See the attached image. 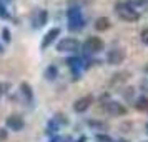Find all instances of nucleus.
I'll return each instance as SVG.
<instances>
[{
	"label": "nucleus",
	"mask_w": 148,
	"mask_h": 142,
	"mask_svg": "<svg viewBox=\"0 0 148 142\" xmlns=\"http://www.w3.org/2000/svg\"><path fill=\"white\" fill-rule=\"evenodd\" d=\"M20 90H22V94H23V97H25V100L32 102L34 94H32V87H30V84H28V82H22V84H20Z\"/></svg>",
	"instance_id": "nucleus-12"
},
{
	"label": "nucleus",
	"mask_w": 148,
	"mask_h": 142,
	"mask_svg": "<svg viewBox=\"0 0 148 142\" xmlns=\"http://www.w3.org/2000/svg\"><path fill=\"white\" fill-rule=\"evenodd\" d=\"M112 27V22L108 17H98L97 20H95V28L98 30V32H105L108 28Z\"/></svg>",
	"instance_id": "nucleus-10"
},
{
	"label": "nucleus",
	"mask_w": 148,
	"mask_h": 142,
	"mask_svg": "<svg viewBox=\"0 0 148 142\" xmlns=\"http://www.w3.org/2000/svg\"><path fill=\"white\" fill-rule=\"evenodd\" d=\"M147 134H148V124H147Z\"/></svg>",
	"instance_id": "nucleus-24"
},
{
	"label": "nucleus",
	"mask_w": 148,
	"mask_h": 142,
	"mask_svg": "<svg viewBox=\"0 0 148 142\" xmlns=\"http://www.w3.org/2000/svg\"><path fill=\"white\" fill-rule=\"evenodd\" d=\"M97 141L98 142H112V139H110L108 135H105V134H98L97 135Z\"/></svg>",
	"instance_id": "nucleus-17"
},
{
	"label": "nucleus",
	"mask_w": 148,
	"mask_h": 142,
	"mask_svg": "<svg viewBox=\"0 0 148 142\" xmlns=\"http://www.w3.org/2000/svg\"><path fill=\"white\" fill-rule=\"evenodd\" d=\"M0 17H3V19H8V14L5 12V7L2 5V2H0Z\"/></svg>",
	"instance_id": "nucleus-20"
},
{
	"label": "nucleus",
	"mask_w": 148,
	"mask_h": 142,
	"mask_svg": "<svg viewBox=\"0 0 148 142\" xmlns=\"http://www.w3.org/2000/svg\"><path fill=\"white\" fill-rule=\"evenodd\" d=\"M0 95H2V90H0Z\"/></svg>",
	"instance_id": "nucleus-25"
},
{
	"label": "nucleus",
	"mask_w": 148,
	"mask_h": 142,
	"mask_svg": "<svg viewBox=\"0 0 148 142\" xmlns=\"http://www.w3.org/2000/svg\"><path fill=\"white\" fill-rule=\"evenodd\" d=\"M103 109H105V112H108V114H112V115H125L127 114V109L123 107L121 104H118V102H107L103 105Z\"/></svg>",
	"instance_id": "nucleus-7"
},
{
	"label": "nucleus",
	"mask_w": 148,
	"mask_h": 142,
	"mask_svg": "<svg viewBox=\"0 0 148 142\" xmlns=\"http://www.w3.org/2000/svg\"><path fill=\"white\" fill-rule=\"evenodd\" d=\"M92 102H93V97H92V95H85V97H82L78 100H75L73 110L78 112V114H82V112H85V110L92 105Z\"/></svg>",
	"instance_id": "nucleus-6"
},
{
	"label": "nucleus",
	"mask_w": 148,
	"mask_h": 142,
	"mask_svg": "<svg viewBox=\"0 0 148 142\" xmlns=\"http://www.w3.org/2000/svg\"><path fill=\"white\" fill-rule=\"evenodd\" d=\"M135 107L138 109L140 112H148V97H140V99H136Z\"/></svg>",
	"instance_id": "nucleus-14"
},
{
	"label": "nucleus",
	"mask_w": 148,
	"mask_h": 142,
	"mask_svg": "<svg viewBox=\"0 0 148 142\" xmlns=\"http://www.w3.org/2000/svg\"><path fill=\"white\" fill-rule=\"evenodd\" d=\"M7 139V130L5 129H0V142H3Z\"/></svg>",
	"instance_id": "nucleus-21"
},
{
	"label": "nucleus",
	"mask_w": 148,
	"mask_h": 142,
	"mask_svg": "<svg viewBox=\"0 0 148 142\" xmlns=\"http://www.w3.org/2000/svg\"><path fill=\"white\" fill-rule=\"evenodd\" d=\"M145 70H147V74H148V65H147V69H145Z\"/></svg>",
	"instance_id": "nucleus-23"
},
{
	"label": "nucleus",
	"mask_w": 148,
	"mask_h": 142,
	"mask_svg": "<svg viewBox=\"0 0 148 142\" xmlns=\"http://www.w3.org/2000/svg\"><path fill=\"white\" fill-rule=\"evenodd\" d=\"M67 17H68V28L72 30V32H78L83 28V17H82V12L80 8H70L67 12Z\"/></svg>",
	"instance_id": "nucleus-2"
},
{
	"label": "nucleus",
	"mask_w": 148,
	"mask_h": 142,
	"mask_svg": "<svg viewBox=\"0 0 148 142\" xmlns=\"http://www.w3.org/2000/svg\"><path fill=\"white\" fill-rule=\"evenodd\" d=\"M141 42H143V44H147V45H148V28H145V30H141Z\"/></svg>",
	"instance_id": "nucleus-19"
},
{
	"label": "nucleus",
	"mask_w": 148,
	"mask_h": 142,
	"mask_svg": "<svg viewBox=\"0 0 148 142\" xmlns=\"http://www.w3.org/2000/svg\"><path fill=\"white\" fill-rule=\"evenodd\" d=\"M115 12H116V15L120 17L121 20H125V22H136L140 19V14H138L132 5L123 3V2H118V3L115 5Z\"/></svg>",
	"instance_id": "nucleus-1"
},
{
	"label": "nucleus",
	"mask_w": 148,
	"mask_h": 142,
	"mask_svg": "<svg viewBox=\"0 0 148 142\" xmlns=\"http://www.w3.org/2000/svg\"><path fill=\"white\" fill-rule=\"evenodd\" d=\"M80 48V42L73 39V37H67V39H62L57 44V50L58 52H77Z\"/></svg>",
	"instance_id": "nucleus-3"
},
{
	"label": "nucleus",
	"mask_w": 148,
	"mask_h": 142,
	"mask_svg": "<svg viewBox=\"0 0 148 142\" xmlns=\"http://www.w3.org/2000/svg\"><path fill=\"white\" fill-rule=\"evenodd\" d=\"M83 48L88 54H98V52L103 50V40L100 37H88L83 44Z\"/></svg>",
	"instance_id": "nucleus-4"
},
{
	"label": "nucleus",
	"mask_w": 148,
	"mask_h": 142,
	"mask_svg": "<svg viewBox=\"0 0 148 142\" xmlns=\"http://www.w3.org/2000/svg\"><path fill=\"white\" fill-rule=\"evenodd\" d=\"M130 74L128 72H120V74H115L113 79H112V85H120L121 82H127Z\"/></svg>",
	"instance_id": "nucleus-13"
},
{
	"label": "nucleus",
	"mask_w": 148,
	"mask_h": 142,
	"mask_svg": "<svg viewBox=\"0 0 148 142\" xmlns=\"http://www.w3.org/2000/svg\"><path fill=\"white\" fill-rule=\"evenodd\" d=\"M125 57H127V52H125V48H112L110 52L107 54V62L110 65H118L121 62L125 60Z\"/></svg>",
	"instance_id": "nucleus-5"
},
{
	"label": "nucleus",
	"mask_w": 148,
	"mask_h": 142,
	"mask_svg": "<svg viewBox=\"0 0 148 142\" xmlns=\"http://www.w3.org/2000/svg\"><path fill=\"white\" fill-rule=\"evenodd\" d=\"M47 24V10H38L34 15V27H43Z\"/></svg>",
	"instance_id": "nucleus-11"
},
{
	"label": "nucleus",
	"mask_w": 148,
	"mask_h": 142,
	"mask_svg": "<svg viewBox=\"0 0 148 142\" xmlns=\"http://www.w3.org/2000/svg\"><path fill=\"white\" fill-rule=\"evenodd\" d=\"M5 124H7L8 129H12V130H15V132H18V130H22L23 129V119H22L20 115H8L7 121H5Z\"/></svg>",
	"instance_id": "nucleus-8"
},
{
	"label": "nucleus",
	"mask_w": 148,
	"mask_h": 142,
	"mask_svg": "<svg viewBox=\"0 0 148 142\" xmlns=\"http://www.w3.org/2000/svg\"><path fill=\"white\" fill-rule=\"evenodd\" d=\"M3 39H5V42L10 40V34H8V30H7V28H3Z\"/></svg>",
	"instance_id": "nucleus-22"
},
{
	"label": "nucleus",
	"mask_w": 148,
	"mask_h": 142,
	"mask_svg": "<svg viewBox=\"0 0 148 142\" xmlns=\"http://www.w3.org/2000/svg\"><path fill=\"white\" fill-rule=\"evenodd\" d=\"M88 125H92V127H100V129H107L108 127L107 124H98V122H93V121H88Z\"/></svg>",
	"instance_id": "nucleus-18"
},
{
	"label": "nucleus",
	"mask_w": 148,
	"mask_h": 142,
	"mask_svg": "<svg viewBox=\"0 0 148 142\" xmlns=\"http://www.w3.org/2000/svg\"><path fill=\"white\" fill-rule=\"evenodd\" d=\"M58 35H60V28H52V30H48L47 34H45V37H43V42H42V48H47L48 45H50V44H52V42L55 40V39H57V37H58Z\"/></svg>",
	"instance_id": "nucleus-9"
},
{
	"label": "nucleus",
	"mask_w": 148,
	"mask_h": 142,
	"mask_svg": "<svg viewBox=\"0 0 148 142\" xmlns=\"http://www.w3.org/2000/svg\"><path fill=\"white\" fill-rule=\"evenodd\" d=\"M145 2L147 0H127V3L132 7H141V5H145Z\"/></svg>",
	"instance_id": "nucleus-16"
},
{
	"label": "nucleus",
	"mask_w": 148,
	"mask_h": 142,
	"mask_svg": "<svg viewBox=\"0 0 148 142\" xmlns=\"http://www.w3.org/2000/svg\"><path fill=\"white\" fill-rule=\"evenodd\" d=\"M45 77H47L48 80H53L55 77H57V67L55 65H50L47 69V72H45Z\"/></svg>",
	"instance_id": "nucleus-15"
}]
</instances>
